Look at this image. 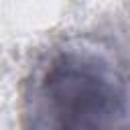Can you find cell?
I'll return each mask as SVG.
<instances>
[{"instance_id":"cell-1","label":"cell","mask_w":130,"mask_h":130,"mask_svg":"<svg viewBox=\"0 0 130 130\" xmlns=\"http://www.w3.org/2000/svg\"><path fill=\"white\" fill-rule=\"evenodd\" d=\"M24 116L35 128L126 126L130 122L126 65L102 41H67L51 49L26 79Z\"/></svg>"}]
</instances>
